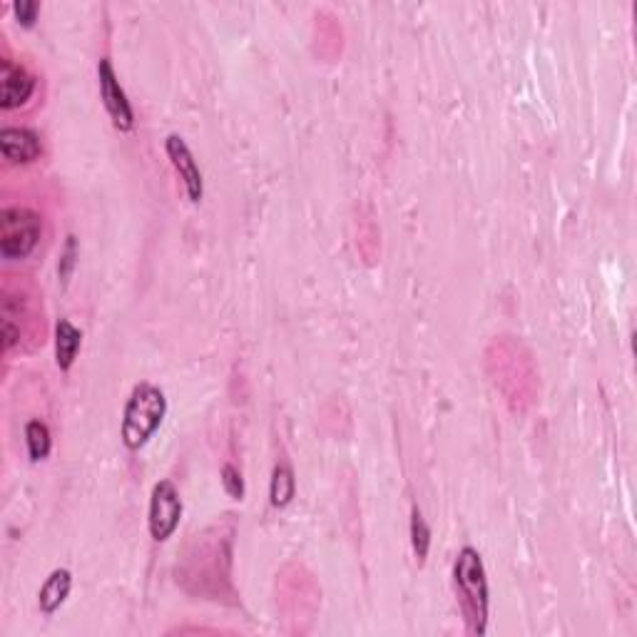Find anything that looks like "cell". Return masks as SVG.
<instances>
[{"instance_id":"cell-15","label":"cell","mask_w":637,"mask_h":637,"mask_svg":"<svg viewBox=\"0 0 637 637\" xmlns=\"http://www.w3.org/2000/svg\"><path fill=\"white\" fill-rule=\"evenodd\" d=\"M219 481H222L224 493H227L232 501H244V478L242 473H239V468H234L232 463H224Z\"/></svg>"},{"instance_id":"cell-11","label":"cell","mask_w":637,"mask_h":637,"mask_svg":"<svg viewBox=\"0 0 637 637\" xmlns=\"http://www.w3.org/2000/svg\"><path fill=\"white\" fill-rule=\"evenodd\" d=\"M297 493V478L294 468L287 461H279L272 471V483H269V503L274 508H287Z\"/></svg>"},{"instance_id":"cell-9","label":"cell","mask_w":637,"mask_h":637,"mask_svg":"<svg viewBox=\"0 0 637 637\" xmlns=\"http://www.w3.org/2000/svg\"><path fill=\"white\" fill-rule=\"evenodd\" d=\"M73 590V573L68 568H58L45 578L43 588L38 593V608L43 615H55L68 600Z\"/></svg>"},{"instance_id":"cell-8","label":"cell","mask_w":637,"mask_h":637,"mask_svg":"<svg viewBox=\"0 0 637 637\" xmlns=\"http://www.w3.org/2000/svg\"><path fill=\"white\" fill-rule=\"evenodd\" d=\"M0 150L10 165H33L43 155V142H40L38 132L28 130V127H3Z\"/></svg>"},{"instance_id":"cell-7","label":"cell","mask_w":637,"mask_h":637,"mask_svg":"<svg viewBox=\"0 0 637 637\" xmlns=\"http://www.w3.org/2000/svg\"><path fill=\"white\" fill-rule=\"evenodd\" d=\"M35 88H38V80L33 73L10 58L0 60V107L5 112L23 107L33 98Z\"/></svg>"},{"instance_id":"cell-6","label":"cell","mask_w":637,"mask_h":637,"mask_svg":"<svg viewBox=\"0 0 637 637\" xmlns=\"http://www.w3.org/2000/svg\"><path fill=\"white\" fill-rule=\"evenodd\" d=\"M165 152L167 157H170L175 172L180 175L182 185H185L187 200H190L192 205H200L202 197H205V177H202V170L200 165H197L195 155H192L190 145H187L180 135H167Z\"/></svg>"},{"instance_id":"cell-2","label":"cell","mask_w":637,"mask_h":637,"mask_svg":"<svg viewBox=\"0 0 637 637\" xmlns=\"http://www.w3.org/2000/svg\"><path fill=\"white\" fill-rule=\"evenodd\" d=\"M167 416V396L155 384H137L122 411L120 438L127 451H140L150 443V438L160 431Z\"/></svg>"},{"instance_id":"cell-12","label":"cell","mask_w":637,"mask_h":637,"mask_svg":"<svg viewBox=\"0 0 637 637\" xmlns=\"http://www.w3.org/2000/svg\"><path fill=\"white\" fill-rule=\"evenodd\" d=\"M25 446H28V456L33 463L45 461L53 451V436H50L48 424L40 419H33L25 424Z\"/></svg>"},{"instance_id":"cell-4","label":"cell","mask_w":637,"mask_h":637,"mask_svg":"<svg viewBox=\"0 0 637 637\" xmlns=\"http://www.w3.org/2000/svg\"><path fill=\"white\" fill-rule=\"evenodd\" d=\"M182 498L172 481L155 483L150 496V511H147V528L155 543H165L177 533L182 521Z\"/></svg>"},{"instance_id":"cell-10","label":"cell","mask_w":637,"mask_h":637,"mask_svg":"<svg viewBox=\"0 0 637 637\" xmlns=\"http://www.w3.org/2000/svg\"><path fill=\"white\" fill-rule=\"evenodd\" d=\"M80 346H83V331L70 319H58L55 324V364L60 371L73 369Z\"/></svg>"},{"instance_id":"cell-5","label":"cell","mask_w":637,"mask_h":637,"mask_svg":"<svg viewBox=\"0 0 637 637\" xmlns=\"http://www.w3.org/2000/svg\"><path fill=\"white\" fill-rule=\"evenodd\" d=\"M98 85L100 98H103V105L107 115H110L112 125H115V130L132 132V127H135V110H132V103L127 100L125 88L120 85V78H117L115 65H112L110 58H100Z\"/></svg>"},{"instance_id":"cell-1","label":"cell","mask_w":637,"mask_h":637,"mask_svg":"<svg viewBox=\"0 0 637 637\" xmlns=\"http://www.w3.org/2000/svg\"><path fill=\"white\" fill-rule=\"evenodd\" d=\"M453 585L461 605L463 620L471 635H486L488 608H491V588H488L486 565L473 545H463L453 563Z\"/></svg>"},{"instance_id":"cell-14","label":"cell","mask_w":637,"mask_h":637,"mask_svg":"<svg viewBox=\"0 0 637 637\" xmlns=\"http://www.w3.org/2000/svg\"><path fill=\"white\" fill-rule=\"evenodd\" d=\"M78 257H80L78 237H75V234H68L63 252H60V262H58V277L63 284H68L70 277H73L75 267H78Z\"/></svg>"},{"instance_id":"cell-13","label":"cell","mask_w":637,"mask_h":637,"mask_svg":"<svg viewBox=\"0 0 637 637\" xmlns=\"http://www.w3.org/2000/svg\"><path fill=\"white\" fill-rule=\"evenodd\" d=\"M411 548H414L419 565H424L428 558V550H431V528H428L419 506L411 508Z\"/></svg>"},{"instance_id":"cell-3","label":"cell","mask_w":637,"mask_h":637,"mask_svg":"<svg viewBox=\"0 0 637 637\" xmlns=\"http://www.w3.org/2000/svg\"><path fill=\"white\" fill-rule=\"evenodd\" d=\"M43 234V219L28 207H5L0 212V257L18 262L33 254Z\"/></svg>"},{"instance_id":"cell-16","label":"cell","mask_w":637,"mask_h":637,"mask_svg":"<svg viewBox=\"0 0 637 637\" xmlns=\"http://www.w3.org/2000/svg\"><path fill=\"white\" fill-rule=\"evenodd\" d=\"M13 13H15V20H18L23 28H33V25L38 23L40 3L38 0H15Z\"/></svg>"}]
</instances>
